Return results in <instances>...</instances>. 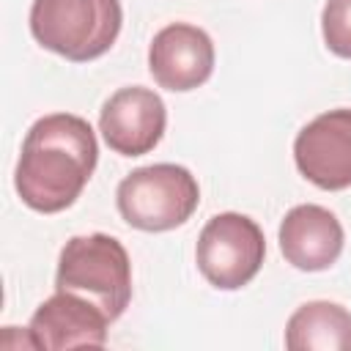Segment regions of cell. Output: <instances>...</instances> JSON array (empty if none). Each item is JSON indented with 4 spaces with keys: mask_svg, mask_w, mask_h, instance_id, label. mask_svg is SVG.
Instances as JSON below:
<instances>
[{
    "mask_svg": "<svg viewBox=\"0 0 351 351\" xmlns=\"http://www.w3.org/2000/svg\"><path fill=\"white\" fill-rule=\"evenodd\" d=\"M167 110L156 90L151 88H121L115 90L101 112H99V129L110 151L121 156H143L154 151L165 134Z\"/></svg>",
    "mask_w": 351,
    "mask_h": 351,
    "instance_id": "52a82bcc",
    "label": "cell"
},
{
    "mask_svg": "<svg viewBox=\"0 0 351 351\" xmlns=\"http://www.w3.org/2000/svg\"><path fill=\"white\" fill-rule=\"evenodd\" d=\"M112 321L90 299L55 291L38 304L30 318L33 348L63 351V348H101L107 343V326Z\"/></svg>",
    "mask_w": 351,
    "mask_h": 351,
    "instance_id": "9c48e42d",
    "label": "cell"
},
{
    "mask_svg": "<svg viewBox=\"0 0 351 351\" xmlns=\"http://www.w3.org/2000/svg\"><path fill=\"white\" fill-rule=\"evenodd\" d=\"M321 33L337 58H351V0H326L321 11Z\"/></svg>",
    "mask_w": 351,
    "mask_h": 351,
    "instance_id": "7c38bea8",
    "label": "cell"
},
{
    "mask_svg": "<svg viewBox=\"0 0 351 351\" xmlns=\"http://www.w3.org/2000/svg\"><path fill=\"white\" fill-rule=\"evenodd\" d=\"M148 71L159 88L173 93L200 88L214 71L211 36L189 22L162 27L148 47Z\"/></svg>",
    "mask_w": 351,
    "mask_h": 351,
    "instance_id": "ba28073f",
    "label": "cell"
},
{
    "mask_svg": "<svg viewBox=\"0 0 351 351\" xmlns=\"http://www.w3.org/2000/svg\"><path fill=\"white\" fill-rule=\"evenodd\" d=\"M115 203L132 228L162 233L184 225L195 214L200 203V186L186 167L159 162L132 170L118 184Z\"/></svg>",
    "mask_w": 351,
    "mask_h": 351,
    "instance_id": "277c9868",
    "label": "cell"
},
{
    "mask_svg": "<svg viewBox=\"0 0 351 351\" xmlns=\"http://www.w3.org/2000/svg\"><path fill=\"white\" fill-rule=\"evenodd\" d=\"M280 252L302 271H324L343 252V225L340 219L315 203L293 206L280 222Z\"/></svg>",
    "mask_w": 351,
    "mask_h": 351,
    "instance_id": "30bf717a",
    "label": "cell"
},
{
    "mask_svg": "<svg viewBox=\"0 0 351 351\" xmlns=\"http://www.w3.org/2000/svg\"><path fill=\"white\" fill-rule=\"evenodd\" d=\"M96 134L85 118L71 112L44 115L22 140L14 173L16 195L38 214H58L80 197L96 170Z\"/></svg>",
    "mask_w": 351,
    "mask_h": 351,
    "instance_id": "6da1fadb",
    "label": "cell"
},
{
    "mask_svg": "<svg viewBox=\"0 0 351 351\" xmlns=\"http://www.w3.org/2000/svg\"><path fill=\"white\" fill-rule=\"evenodd\" d=\"M55 291L90 299L110 321L121 318L132 299V261L126 247L107 233L71 236L58 258Z\"/></svg>",
    "mask_w": 351,
    "mask_h": 351,
    "instance_id": "7a4b0ae2",
    "label": "cell"
},
{
    "mask_svg": "<svg viewBox=\"0 0 351 351\" xmlns=\"http://www.w3.org/2000/svg\"><path fill=\"white\" fill-rule=\"evenodd\" d=\"M121 0H33V38L74 63L104 55L121 33Z\"/></svg>",
    "mask_w": 351,
    "mask_h": 351,
    "instance_id": "3957f363",
    "label": "cell"
},
{
    "mask_svg": "<svg viewBox=\"0 0 351 351\" xmlns=\"http://www.w3.org/2000/svg\"><path fill=\"white\" fill-rule=\"evenodd\" d=\"M299 173L326 192L351 186V110H329L313 118L293 140Z\"/></svg>",
    "mask_w": 351,
    "mask_h": 351,
    "instance_id": "8992f818",
    "label": "cell"
},
{
    "mask_svg": "<svg viewBox=\"0 0 351 351\" xmlns=\"http://www.w3.org/2000/svg\"><path fill=\"white\" fill-rule=\"evenodd\" d=\"M266 239L255 219L247 214L225 211L211 217L195 247L200 274L219 291H236L247 285L263 266Z\"/></svg>",
    "mask_w": 351,
    "mask_h": 351,
    "instance_id": "5b68a950",
    "label": "cell"
},
{
    "mask_svg": "<svg viewBox=\"0 0 351 351\" xmlns=\"http://www.w3.org/2000/svg\"><path fill=\"white\" fill-rule=\"evenodd\" d=\"M291 351H351V313L337 302H307L285 324Z\"/></svg>",
    "mask_w": 351,
    "mask_h": 351,
    "instance_id": "8fae6325",
    "label": "cell"
}]
</instances>
